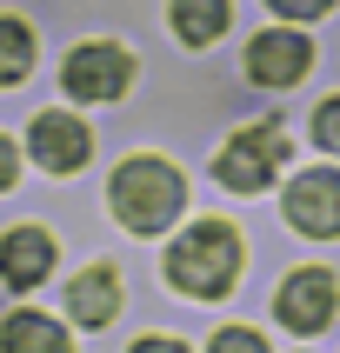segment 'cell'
I'll return each instance as SVG.
<instances>
[{"label":"cell","mask_w":340,"mask_h":353,"mask_svg":"<svg viewBox=\"0 0 340 353\" xmlns=\"http://www.w3.org/2000/svg\"><path fill=\"white\" fill-rule=\"evenodd\" d=\"M47 274H54V240H47V227H14V234L0 240V280L14 294L40 287Z\"/></svg>","instance_id":"cell-9"},{"label":"cell","mask_w":340,"mask_h":353,"mask_svg":"<svg viewBox=\"0 0 340 353\" xmlns=\"http://www.w3.org/2000/svg\"><path fill=\"white\" fill-rule=\"evenodd\" d=\"M107 207L127 234H160L174 227V214L187 207V180L180 167H167L160 154H134L114 167V187H107Z\"/></svg>","instance_id":"cell-1"},{"label":"cell","mask_w":340,"mask_h":353,"mask_svg":"<svg viewBox=\"0 0 340 353\" xmlns=\"http://www.w3.org/2000/svg\"><path fill=\"white\" fill-rule=\"evenodd\" d=\"M134 353H187L180 340H160V334H147V340H134Z\"/></svg>","instance_id":"cell-18"},{"label":"cell","mask_w":340,"mask_h":353,"mask_svg":"<svg viewBox=\"0 0 340 353\" xmlns=\"http://www.w3.org/2000/svg\"><path fill=\"white\" fill-rule=\"evenodd\" d=\"M167 280L194 300H220L240 280V234L227 220H200L167 247Z\"/></svg>","instance_id":"cell-2"},{"label":"cell","mask_w":340,"mask_h":353,"mask_svg":"<svg viewBox=\"0 0 340 353\" xmlns=\"http://www.w3.org/2000/svg\"><path fill=\"white\" fill-rule=\"evenodd\" d=\"M207 353H267V340H260V334H247V327H220Z\"/></svg>","instance_id":"cell-15"},{"label":"cell","mask_w":340,"mask_h":353,"mask_svg":"<svg viewBox=\"0 0 340 353\" xmlns=\"http://www.w3.org/2000/svg\"><path fill=\"white\" fill-rule=\"evenodd\" d=\"M27 67H34V34H27V20H0V87L27 80Z\"/></svg>","instance_id":"cell-13"},{"label":"cell","mask_w":340,"mask_h":353,"mask_svg":"<svg viewBox=\"0 0 340 353\" xmlns=\"http://www.w3.org/2000/svg\"><path fill=\"white\" fill-rule=\"evenodd\" d=\"M27 154H34L40 174H80L87 154H94V134H87L74 114H34V127H27Z\"/></svg>","instance_id":"cell-8"},{"label":"cell","mask_w":340,"mask_h":353,"mask_svg":"<svg viewBox=\"0 0 340 353\" xmlns=\"http://www.w3.org/2000/svg\"><path fill=\"white\" fill-rule=\"evenodd\" d=\"M334 307H340V280L327 267H294L274 294V314H280L287 334H327Z\"/></svg>","instance_id":"cell-5"},{"label":"cell","mask_w":340,"mask_h":353,"mask_svg":"<svg viewBox=\"0 0 340 353\" xmlns=\"http://www.w3.org/2000/svg\"><path fill=\"white\" fill-rule=\"evenodd\" d=\"M307 67H314V40L294 27H267L247 40V80L254 87H294Z\"/></svg>","instance_id":"cell-7"},{"label":"cell","mask_w":340,"mask_h":353,"mask_svg":"<svg viewBox=\"0 0 340 353\" xmlns=\"http://www.w3.org/2000/svg\"><path fill=\"white\" fill-rule=\"evenodd\" d=\"M0 353H74V340L60 334L47 314H7V327H0Z\"/></svg>","instance_id":"cell-11"},{"label":"cell","mask_w":340,"mask_h":353,"mask_svg":"<svg viewBox=\"0 0 340 353\" xmlns=\"http://www.w3.org/2000/svg\"><path fill=\"white\" fill-rule=\"evenodd\" d=\"M60 87H67L74 100H120L127 87H134V54L114 47V40H87V47L67 54Z\"/></svg>","instance_id":"cell-4"},{"label":"cell","mask_w":340,"mask_h":353,"mask_svg":"<svg viewBox=\"0 0 340 353\" xmlns=\"http://www.w3.org/2000/svg\"><path fill=\"white\" fill-rule=\"evenodd\" d=\"M234 20V0H174V34L187 47H214Z\"/></svg>","instance_id":"cell-12"},{"label":"cell","mask_w":340,"mask_h":353,"mask_svg":"<svg viewBox=\"0 0 340 353\" xmlns=\"http://www.w3.org/2000/svg\"><path fill=\"white\" fill-rule=\"evenodd\" d=\"M67 314L74 327H107L120 314V274L114 267H87V274L67 280Z\"/></svg>","instance_id":"cell-10"},{"label":"cell","mask_w":340,"mask_h":353,"mask_svg":"<svg viewBox=\"0 0 340 353\" xmlns=\"http://www.w3.org/2000/svg\"><path fill=\"white\" fill-rule=\"evenodd\" d=\"M280 160H287V127H280V120H254V127H240V134L220 147V187L260 194V187L280 174Z\"/></svg>","instance_id":"cell-3"},{"label":"cell","mask_w":340,"mask_h":353,"mask_svg":"<svg viewBox=\"0 0 340 353\" xmlns=\"http://www.w3.org/2000/svg\"><path fill=\"white\" fill-rule=\"evenodd\" d=\"M314 140L327 147V154H340V94H334V100H320V114H314Z\"/></svg>","instance_id":"cell-14"},{"label":"cell","mask_w":340,"mask_h":353,"mask_svg":"<svg viewBox=\"0 0 340 353\" xmlns=\"http://www.w3.org/2000/svg\"><path fill=\"white\" fill-rule=\"evenodd\" d=\"M267 7H274V14H287V20H320L334 0H267Z\"/></svg>","instance_id":"cell-16"},{"label":"cell","mask_w":340,"mask_h":353,"mask_svg":"<svg viewBox=\"0 0 340 353\" xmlns=\"http://www.w3.org/2000/svg\"><path fill=\"white\" fill-rule=\"evenodd\" d=\"M287 227L307 234V240H340V174L334 167L294 174V187H287Z\"/></svg>","instance_id":"cell-6"},{"label":"cell","mask_w":340,"mask_h":353,"mask_svg":"<svg viewBox=\"0 0 340 353\" xmlns=\"http://www.w3.org/2000/svg\"><path fill=\"white\" fill-rule=\"evenodd\" d=\"M14 180H20V147H14V140H0V194H7Z\"/></svg>","instance_id":"cell-17"}]
</instances>
